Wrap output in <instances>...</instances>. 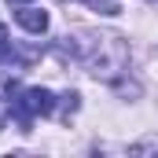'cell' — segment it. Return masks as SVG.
Listing matches in <instances>:
<instances>
[{
	"mask_svg": "<svg viewBox=\"0 0 158 158\" xmlns=\"http://www.w3.org/2000/svg\"><path fill=\"white\" fill-rule=\"evenodd\" d=\"M7 96H15L11 99V110L19 114V125L22 129H30V121L37 118V114L48 118L55 110V96L48 88H19V85H7Z\"/></svg>",
	"mask_w": 158,
	"mask_h": 158,
	"instance_id": "obj_1",
	"label": "cell"
},
{
	"mask_svg": "<svg viewBox=\"0 0 158 158\" xmlns=\"http://www.w3.org/2000/svg\"><path fill=\"white\" fill-rule=\"evenodd\" d=\"M15 19L30 33H44L48 30V11H40V7H22V11H15Z\"/></svg>",
	"mask_w": 158,
	"mask_h": 158,
	"instance_id": "obj_2",
	"label": "cell"
},
{
	"mask_svg": "<svg viewBox=\"0 0 158 158\" xmlns=\"http://www.w3.org/2000/svg\"><path fill=\"white\" fill-rule=\"evenodd\" d=\"M7 55H11V37H7V30L0 26V63H4Z\"/></svg>",
	"mask_w": 158,
	"mask_h": 158,
	"instance_id": "obj_3",
	"label": "cell"
},
{
	"mask_svg": "<svg viewBox=\"0 0 158 158\" xmlns=\"http://www.w3.org/2000/svg\"><path fill=\"white\" fill-rule=\"evenodd\" d=\"M11 4H30V0H11Z\"/></svg>",
	"mask_w": 158,
	"mask_h": 158,
	"instance_id": "obj_4",
	"label": "cell"
},
{
	"mask_svg": "<svg viewBox=\"0 0 158 158\" xmlns=\"http://www.w3.org/2000/svg\"><path fill=\"white\" fill-rule=\"evenodd\" d=\"M0 121H4V107H0Z\"/></svg>",
	"mask_w": 158,
	"mask_h": 158,
	"instance_id": "obj_5",
	"label": "cell"
}]
</instances>
